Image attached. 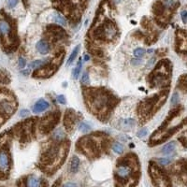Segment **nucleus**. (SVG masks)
<instances>
[{
    "instance_id": "f8f14e48",
    "label": "nucleus",
    "mask_w": 187,
    "mask_h": 187,
    "mask_svg": "<svg viewBox=\"0 0 187 187\" xmlns=\"http://www.w3.org/2000/svg\"><path fill=\"white\" fill-rule=\"evenodd\" d=\"M135 126V121L133 119H123L121 122V126L124 130H129Z\"/></svg>"
},
{
    "instance_id": "39448f33",
    "label": "nucleus",
    "mask_w": 187,
    "mask_h": 187,
    "mask_svg": "<svg viewBox=\"0 0 187 187\" xmlns=\"http://www.w3.org/2000/svg\"><path fill=\"white\" fill-rule=\"evenodd\" d=\"M49 108V103L45 99H39L38 100L33 107V112L34 113H41Z\"/></svg>"
},
{
    "instance_id": "a878e982",
    "label": "nucleus",
    "mask_w": 187,
    "mask_h": 187,
    "mask_svg": "<svg viewBox=\"0 0 187 187\" xmlns=\"http://www.w3.org/2000/svg\"><path fill=\"white\" fill-rule=\"evenodd\" d=\"M147 134H148V130H147L146 128H142V129H140V130L137 133V136L138 137H145V136H147Z\"/></svg>"
},
{
    "instance_id": "aec40b11",
    "label": "nucleus",
    "mask_w": 187,
    "mask_h": 187,
    "mask_svg": "<svg viewBox=\"0 0 187 187\" xmlns=\"http://www.w3.org/2000/svg\"><path fill=\"white\" fill-rule=\"evenodd\" d=\"M179 102H180V95L176 92V93L173 94V95H172L171 100H170V104H171V106H176Z\"/></svg>"
},
{
    "instance_id": "72a5a7b5",
    "label": "nucleus",
    "mask_w": 187,
    "mask_h": 187,
    "mask_svg": "<svg viewBox=\"0 0 187 187\" xmlns=\"http://www.w3.org/2000/svg\"><path fill=\"white\" fill-rule=\"evenodd\" d=\"M154 52V50H153V49H150V50L148 51V52H149V53H151V52Z\"/></svg>"
},
{
    "instance_id": "423d86ee",
    "label": "nucleus",
    "mask_w": 187,
    "mask_h": 187,
    "mask_svg": "<svg viewBox=\"0 0 187 187\" xmlns=\"http://www.w3.org/2000/svg\"><path fill=\"white\" fill-rule=\"evenodd\" d=\"M0 108H1V110L8 115H10L13 113V112H14L15 109V107L14 105L9 100L7 99H3L1 102H0Z\"/></svg>"
},
{
    "instance_id": "bb28decb",
    "label": "nucleus",
    "mask_w": 187,
    "mask_h": 187,
    "mask_svg": "<svg viewBox=\"0 0 187 187\" xmlns=\"http://www.w3.org/2000/svg\"><path fill=\"white\" fill-rule=\"evenodd\" d=\"M18 65H19V67L21 68H24L26 66V61H25V59L23 58V57H20L19 60H18Z\"/></svg>"
},
{
    "instance_id": "a211bd4d",
    "label": "nucleus",
    "mask_w": 187,
    "mask_h": 187,
    "mask_svg": "<svg viewBox=\"0 0 187 187\" xmlns=\"http://www.w3.org/2000/svg\"><path fill=\"white\" fill-rule=\"evenodd\" d=\"M81 67H82L81 61L80 60V61L78 62L77 66H76V67L74 68V70H73V74H72V76H73V79H74V80H77V79L79 78L80 73H81Z\"/></svg>"
},
{
    "instance_id": "5701e85b",
    "label": "nucleus",
    "mask_w": 187,
    "mask_h": 187,
    "mask_svg": "<svg viewBox=\"0 0 187 187\" xmlns=\"http://www.w3.org/2000/svg\"><path fill=\"white\" fill-rule=\"evenodd\" d=\"M172 162L170 158H159L158 159V163L161 166H168Z\"/></svg>"
},
{
    "instance_id": "f3484780",
    "label": "nucleus",
    "mask_w": 187,
    "mask_h": 187,
    "mask_svg": "<svg viewBox=\"0 0 187 187\" xmlns=\"http://www.w3.org/2000/svg\"><path fill=\"white\" fill-rule=\"evenodd\" d=\"M46 60H36L33 61L32 63H30L29 67L30 68H39L41 67H44L46 65Z\"/></svg>"
},
{
    "instance_id": "2eb2a0df",
    "label": "nucleus",
    "mask_w": 187,
    "mask_h": 187,
    "mask_svg": "<svg viewBox=\"0 0 187 187\" xmlns=\"http://www.w3.org/2000/svg\"><path fill=\"white\" fill-rule=\"evenodd\" d=\"M65 137H66V134H65V132H64V130L63 129H61V128H59V129H56L53 132V138L56 141H61V140H63L64 138H65Z\"/></svg>"
},
{
    "instance_id": "412c9836",
    "label": "nucleus",
    "mask_w": 187,
    "mask_h": 187,
    "mask_svg": "<svg viewBox=\"0 0 187 187\" xmlns=\"http://www.w3.org/2000/svg\"><path fill=\"white\" fill-rule=\"evenodd\" d=\"M145 53V50L143 48H137V49L134 51V55L137 57V58H140L142 57Z\"/></svg>"
},
{
    "instance_id": "20e7f679",
    "label": "nucleus",
    "mask_w": 187,
    "mask_h": 187,
    "mask_svg": "<svg viewBox=\"0 0 187 187\" xmlns=\"http://www.w3.org/2000/svg\"><path fill=\"white\" fill-rule=\"evenodd\" d=\"M11 34V25L6 19H0V37H9Z\"/></svg>"
},
{
    "instance_id": "6e6552de",
    "label": "nucleus",
    "mask_w": 187,
    "mask_h": 187,
    "mask_svg": "<svg viewBox=\"0 0 187 187\" xmlns=\"http://www.w3.org/2000/svg\"><path fill=\"white\" fill-rule=\"evenodd\" d=\"M176 147H177V144L175 141H170L169 143H167L166 145L162 147L161 149V153L163 154H166V155H169V154H171L173 152L176 150Z\"/></svg>"
},
{
    "instance_id": "cd10ccee",
    "label": "nucleus",
    "mask_w": 187,
    "mask_h": 187,
    "mask_svg": "<svg viewBox=\"0 0 187 187\" xmlns=\"http://www.w3.org/2000/svg\"><path fill=\"white\" fill-rule=\"evenodd\" d=\"M57 101L60 103V104H62V105H65V104L67 103V100H66V98L63 95H59L58 96H57Z\"/></svg>"
},
{
    "instance_id": "dca6fc26",
    "label": "nucleus",
    "mask_w": 187,
    "mask_h": 187,
    "mask_svg": "<svg viewBox=\"0 0 187 187\" xmlns=\"http://www.w3.org/2000/svg\"><path fill=\"white\" fill-rule=\"evenodd\" d=\"M123 150H124V148H123V145L122 143H120V142H115V143H113V145H112V151L114 152L115 154H121L123 153Z\"/></svg>"
},
{
    "instance_id": "0eeeda50",
    "label": "nucleus",
    "mask_w": 187,
    "mask_h": 187,
    "mask_svg": "<svg viewBox=\"0 0 187 187\" xmlns=\"http://www.w3.org/2000/svg\"><path fill=\"white\" fill-rule=\"evenodd\" d=\"M36 49L40 54H47L50 52V45L47 42L46 40L41 39L38 41V43L36 44Z\"/></svg>"
},
{
    "instance_id": "7ed1b4c3",
    "label": "nucleus",
    "mask_w": 187,
    "mask_h": 187,
    "mask_svg": "<svg viewBox=\"0 0 187 187\" xmlns=\"http://www.w3.org/2000/svg\"><path fill=\"white\" fill-rule=\"evenodd\" d=\"M10 168V156L7 151H0V171L6 172Z\"/></svg>"
},
{
    "instance_id": "4be33fe9",
    "label": "nucleus",
    "mask_w": 187,
    "mask_h": 187,
    "mask_svg": "<svg viewBox=\"0 0 187 187\" xmlns=\"http://www.w3.org/2000/svg\"><path fill=\"white\" fill-rule=\"evenodd\" d=\"M81 81L82 84H90V78H89V74L87 72H84V74H82L81 76Z\"/></svg>"
},
{
    "instance_id": "c85d7f7f",
    "label": "nucleus",
    "mask_w": 187,
    "mask_h": 187,
    "mask_svg": "<svg viewBox=\"0 0 187 187\" xmlns=\"http://www.w3.org/2000/svg\"><path fill=\"white\" fill-rule=\"evenodd\" d=\"M19 114H20V117H23V118H24V117H27L29 114H30V112H29V110L28 109H22L21 110V112H19Z\"/></svg>"
},
{
    "instance_id": "9b49d317",
    "label": "nucleus",
    "mask_w": 187,
    "mask_h": 187,
    "mask_svg": "<svg viewBox=\"0 0 187 187\" xmlns=\"http://www.w3.org/2000/svg\"><path fill=\"white\" fill-rule=\"evenodd\" d=\"M80 167V159L77 156H73L70 160V163H69V171L71 173H75L77 172V170L79 169Z\"/></svg>"
},
{
    "instance_id": "473e14b6",
    "label": "nucleus",
    "mask_w": 187,
    "mask_h": 187,
    "mask_svg": "<svg viewBox=\"0 0 187 187\" xmlns=\"http://www.w3.org/2000/svg\"><path fill=\"white\" fill-rule=\"evenodd\" d=\"M84 61H85V62H87V61H88V60L90 59V57L88 56V55H87V54H85V55H84Z\"/></svg>"
},
{
    "instance_id": "393cba45",
    "label": "nucleus",
    "mask_w": 187,
    "mask_h": 187,
    "mask_svg": "<svg viewBox=\"0 0 187 187\" xmlns=\"http://www.w3.org/2000/svg\"><path fill=\"white\" fill-rule=\"evenodd\" d=\"M142 64V60L140 58H133L131 60V65H133L135 67H137V66H140Z\"/></svg>"
},
{
    "instance_id": "b1692460",
    "label": "nucleus",
    "mask_w": 187,
    "mask_h": 187,
    "mask_svg": "<svg viewBox=\"0 0 187 187\" xmlns=\"http://www.w3.org/2000/svg\"><path fill=\"white\" fill-rule=\"evenodd\" d=\"M19 2V0H7V6L9 9H13L15 8Z\"/></svg>"
},
{
    "instance_id": "f257e3e1",
    "label": "nucleus",
    "mask_w": 187,
    "mask_h": 187,
    "mask_svg": "<svg viewBox=\"0 0 187 187\" xmlns=\"http://www.w3.org/2000/svg\"><path fill=\"white\" fill-rule=\"evenodd\" d=\"M90 100H91V108L95 112L98 113L105 110L109 104V98H108V95L102 93L92 94Z\"/></svg>"
},
{
    "instance_id": "7c9ffc66",
    "label": "nucleus",
    "mask_w": 187,
    "mask_h": 187,
    "mask_svg": "<svg viewBox=\"0 0 187 187\" xmlns=\"http://www.w3.org/2000/svg\"><path fill=\"white\" fill-rule=\"evenodd\" d=\"M63 187H78V185L75 183H67L66 184H64Z\"/></svg>"
},
{
    "instance_id": "1a4fd4ad",
    "label": "nucleus",
    "mask_w": 187,
    "mask_h": 187,
    "mask_svg": "<svg viewBox=\"0 0 187 187\" xmlns=\"http://www.w3.org/2000/svg\"><path fill=\"white\" fill-rule=\"evenodd\" d=\"M25 187H41V181L35 176H28L25 180Z\"/></svg>"
},
{
    "instance_id": "2f4dec72",
    "label": "nucleus",
    "mask_w": 187,
    "mask_h": 187,
    "mask_svg": "<svg viewBox=\"0 0 187 187\" xmlns=\"http://www.w3.org/2000/svg\"><path fill=\"white\" fill-rule=\"evenodd\" d=\"M154 60H155L154 58H153V59H151V60H150V62H149V67H150L151 65H153V64L154 63Z\"/></svg>"
},
{
    "instance_id": "ddd939ff",
    "label": "nucleus",
    "mask_w": 187,
    "mask_h": 187,
    "mask_svg": "<svg viewBox=\"0 0 187 187\" xmlns=\"http://www.w3.org/2000/svg\"><path fill=\"white\" fill-rule=\"evenodd\" d=\"M80 45H78V46H76L75 48H74V50L72 51V52L70 53V55H69V57H68V60H67V66H69V65H71L72 63H73V61L77 58V56H78V53H79V52H80Z\"/></svg>"
},
{
    "instance_id": "f03ea898",
    "label": "nucleus",
    "mask_w": 187,
    "mask_h": 187,
    "mask_svg": "<svg viewBox=\"0 0 187 187\" xmlns=\"http://www.w3.org/2000/svg\"><path fill=\"white\" fill-rule=\"evenodd\" d=\"M132 173H133L132 167L128 163H122L117 167L115 171L117 178H119L120 180H127L132 175Z\"/></svg>"
},
{
    "instance_id": "6ab92c4d",
    "label": "nucleus",
    "mask_w": 187,
    "mask_h": 187,
    "mask_svg": "<svg viewBox=\"0 0 187 187\" xmlns=\"http://www.w3.org/2000/svg\"><path fill=\"white\" fill-rule=\"evenodd\" d=\"M79 130L81 131V132L87 133V132H89L90 130H91V126H90L87 123L84 122V123H81L79 124Z\"/></svg>"
},
{
    "instance_id": "4468645a",
    "label": "nucleus",
    "mask_w": 187,
    "mask_h": 187,
    "mask_svg": "<svg viewBox=\"0 0 187 187\" xmlns=\"http://www.w3.org/2000/svg\"><path fill=\"white\" fill-rule=\"evenodd\" d=\"M53 20H54L55 23L62 25V26H66L67 24V22L66 18L62 14H60V13H56V14H54Z\"/></svg>"
},
{
    "instance_id": "c756f323",
    "label": "nucleus",
    "mask_w": 187,
    "mask_h": 187,
    "mask_svg": "<svg viewBox=\"0 0 187 187\" xmlns=\"http://www.w3.org/2000/svg\"><path fill=\"white\" fill-rule=\"evenodd\" d=\"M181 17L183 24H187V10H183L181 13Z\"/></svg>"
},
{
    "instance_id": "9d476101",
    "label": "nucleus",
    "mask_w": 187,
    "mask_h": 187,
    "mask_svg": "<svg viewBox=\"0 0 187 187\" xmlns=\"http://www.w3.org/2000/svg\"><path fill=\"white\" fill-rule=\"evenodd\" d=\"M55 69L53 67H48V68H41L38 71H36L34 73V76H38V77H49V76L52 75Z\"/></svg>"
}]
</instances>
